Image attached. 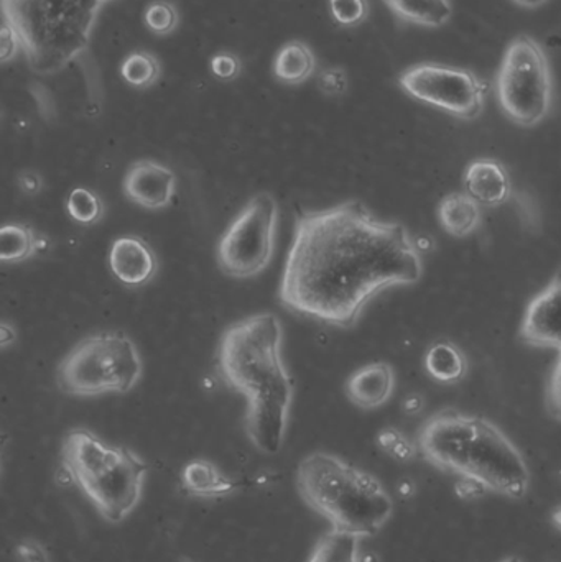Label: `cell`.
<instances>
[{"label": "cell", "mask_w": 561, "mask_h": 562, "mask_svg": "<svg viewBox=\"0 0 561 562\" xmlns=\"http://www.w3.org/2000/svg\"><path fill=\"white\" fill-rule=\"evenodd\" d=\"M422 277L424 259L407 227L346 200L295 214L277 301L295 316L348 330L379 294Z\"/></svg>", "instance_id": "1"}, {"label": "cell", "mask_w": 561, "mask_h": 562, "mask_svg": "<svg viewBox=\"0 0 561 562\" xmlns=\"http://www.w3.org/2000/svg\"><path fill=\"white\" fill-rule=\"evenodd\" d=\"M283 326L277 314H253L229 324L217 344L220 379L246 398L244 429L263 454L285 442L295 382L282 357Z\"/></svg>", "instance_id": "2"}, {"label": "cell", "mask_w": 561, "mask_h": 562, "mask_svg": "<svg viewBox=\"0 0 561 562\" xmlns=\"http://www.w3.org/2000/svg\"><path fill=\"white\" fill-rule=\"evenodd\" d=\"M422 458L438 471L470 479L490 494L523 501L530 469L513 439L490 419L453 408L440 409L418 429Z\"/></svg>", "instance_id": "3"}, {"label": "cell", "mask_w": 561, "mask_h": 562, "mask_svg": "<svg viewBox=\"0 0 561 562\" xmlns=\"http://www.w3.org/2000/svg\"><path fill=\"white\" fill-rule=\"evenodd\" d=\"M296 491L333 530L361 540L375 537L394 515V501L378 477L325 451L300 461Z\"/></svg>", "instance_id": "4"}, {"label": "cell", "mask_w": 561, "mask_h": 562, "mask_svg": "<svg viewBox=\"0 0 561 562\" xmlns=\"http://www.w3.org/2000/svg\"><path fill=\"white\" fill-rule=\"evenodd\" d=\"M112 0H2L3 20L35 75L49 76L89 49L99 13Z\"/></svg>", "instance_id": "5"}, {"label": "cell", "mask_w": 561, "mask_h": 562, "mask_svg": "<svg viewBox=\"0 0 561 562\" xmlns=\"http://www.w3.org/2000/svg\"><path fill=\"white\" fill-rule=\"evenodd\" d=\"M61 469L88 495L109 524H121L144 492L148 465L125 446H112L86 428L68 431L61 445Z\"/></svg>", "instance_id": "6"}, {"label": "cell", "mask_w": 561, "mask_h": 562, "mask_svg": "<svg viewBox=\"0 0 561 562\" xmlns=\"http://www.w3.org/2000/svg\"><path fill=\"white\" fill-rule=\"evenodd\" d=\"M144 375L134 340L122 330H105L79 340L56 367V385L65 395L94 398L125 395Z\"/></svg>", "instance_id": "7"}, {"label": "cell", "mask_w": 561, "mask_h": 562, "mask_svg": "<svg viewBox=\"0 0 561 562\" xmlns=\"http://www.w3.org/2000/svg\"><path fill=\"white\" fill-rule=\"evenodd\" d=\"M496 95L504 115L519 127H536L553 104L549 56L534 36L519 35L507 45L496 76Z\"/></svg>", "instance_id": "8"}, {"label": "cell", "mask_w": 561, "mask_h": 562, "mask_svg": "<svg viewBox=\"0 0 561 562\" xmlns=\"http://www.w3.org/2000/svg\"><path fill=\"white\" fill-rule=\"evenodd\" d=\"M279 234V203L269 191L254 194L216 247L221 273L236 280L256 279L269 269Z\"/></svg>", "instance_id": "9"}, {"label": "cell", "mask_w": 561, "mask_h": 562, "mask_svg": "<svg viewBox=\"0 0 561 562\" xmlns=\"http://www.w3.org/2000/svg\"><path fill=\"white\" fill-rule=\"evenodd\" d=\"M399 86L415 101L440 109L461 121H474L484 111L487 86L476 72L440 63H418L399 76Z\"/></svg>", "instance_id": "10"}, {"label": "cell", "mask_w": 561, "mask_h": 562, "mask_svg": "<svg viewBox=\"0 0 561 562\" xmlns=\"http://www.w3.org/2000/svg\"><path fill=\"white\" fill-rule=\"evenodd\" d=\"M519 339L537 349H561V269L527 304Z\"/></svg>", "instance_id": "11"}, {"label": "cell", "mask_w": 561, "mask_h": 562, "mask_svg": "<svg viewBox=\"0 0 561 562\" xmlns=\"http://www.w3.org/2000/svg\"><path fill=\"white\" fill-rule=\"evenodd\" d=\"M122 191L142 210H167L177 194V175L160 161L137 160L125 171Z\"/></svg>", "instance_id": "12"}, {"label": "cell", "mask_w": 561, "mask_h": 562, "mask_svg": "<svg viewBox=\"0 0 561 562\" xmlns=\"http://www.w3.org/2000/svg\"><path fill=\"white\" fill-rule=\"evenodd\" d=\"M112 276L131 290L147 286L160 270L157 254L141 236L127 234L117 237L109 250Z\"/></svg>", "instance_id": "13"}, {"label": "cell", "mask_w": 561, "mask_h": 562, "mask_svg": "<svg viewBox=\"0 0 561 562\" xmlns=\"http://www.w3.org/2000/svg\"><path fill=\"white\" fill-rule=\"evenodd\" d=\"M395 372L389 362H372L355 370L345 383L346 398L359 409H378L394 395Z\"/></svg>", "instance_id": "14"}, {"label": "cell", "mask_w": 561, "mask_h": 562, "mask_svg": "<svg viewBox=\"0 0 561 562\" xmlns=\"http://www.w3.org/2000/svg\"><path fill=\"white\" fill-rule=\"evenodd\" d=\"M464 191L481 206L500 207L513 193L509 171L496 158H476L468 165L463 175Z\"/></svg>", "instance_id": "15"}, {"label": "cell", "mask_w": 561, "mask_h": 562, "mask_svg": "<svg viewBox=\"0 0 561 562\" xmlns=\"http://www.w3.org/2000/svg\"><path fill=\"white\" fill-rule=\"evenodd\" d=\"M181 488L191 497L224 498L233 495L239 484L227 477L214 462L206 459H193L184 465L180 475Z\"/></svg>", "instance_id": "16"}, {"label": "cell", "mask_w": 561, "mask_h": 562, "mask_svg": "<svg viewBox=\"0 0 561 562\" xmlns=\"http://www.w3.org/2000/svg\"><path fill=\"white\" fill-rule=\"evenodd\" d=\"M52 249V240L25 223L3 224L0 229V260L7 266L26 262Z\"/></svg>", "instance_id": "17"}, {"label": "cell", "mask_w": 561, "mask_h": 562, "mask_svg": "<svg viewBox=\"0 0 561 562\" xmlns=\"http://www.w3.org/2000/svg\"><path fill=\"white\" fill-rule=\"evenodd\" d=\"M438 223L445 233L457 239H464L480 229L483 223L481 204L464 191H455L441 198L437 210Z\"/></svg>", "instance_id": "18"}, {"label": "cell", "mask_w": 561, "mask_h": 562, "mask_svg": "<svg viewBox=\"0 0 561 562\" xmlns=\"http://www.w3.org/2000/svg\"><path fill=\"white\" fill-rule=\"evenodd\" d=\"M425 372L444 385H457L467 379L470 362L464 350L448 339H438L428 346L424 357Z\"/></svg>", "instance_id": "19"}, {"label": "cell", "mask_w": 561, "mask_h": 562, "mask_svg": "<svg viewBox=\"0 0 561 562\" xmlns=\"http://www.w3.org/2000/svg\"><path fill=\"white\" fill-rule=\"evenodd\" d=\"M401 23L441 29L453 19L451 0H382Z\"/></svg>", "instance_id": "20"}, {"label": "cell", "mask_w": 561, "mask_h": 562, "mask_svg": "<svg viewBox=\"0 0 561 562\" xmlns=\"http://www.w3.org/2000/svg\"><path fill=\"white\" fill-rule=\"evenodd\" d=\"M316 69V56L302 40H290L280 46L272 63V75L287 86H299L308 81Z\"/></svg>", "instance_id": "21"}, {"label": "cell", "mask_w": 561, "mask_h": 562, "mask_svg": "<svg viewBox=\"0 0 561 562\" xmlns=\"http://www.w3.org/2000/svg\"><path fill=\"white\" fill-rule=\"evenodd\" d=\"M359 543L361 538L332 528L319 538L308 562H361Z\"/></svg>", "instance_id": "22"}, {"label": "cell", "mask_w": 561, "mask_h": 562, "mask_svg": "<svg viewBox=\"0 0 561 562\" xmlns=\"http://www.w3.org/2000/svg\"><path fill=\"white\" fill-rule=\"evenodd\" d=\"M121 76L131 88L144 89L157 85L161 78V63L154 53L135 49L121 63Z\"/></svg>", "instance_id": "23"}, {"label": "cell", "mask_w": 561, "mask_h": 562, "mask_svg": "<svg viewBox=\"0 0 561 562\" xmlns=\"http://www.w3.org/2000/svg\"><path fill=\"white\" fill-rule=\"evenodd\" d=\"M66 211L76 224L94 226L105 216V204L94 190L78 187L69 191L66 198Z\"/></svg>", "instance_id": "24"}, {"label": "cell", "mask_w": 561, "mask_h": 562, "mask_svg": "<svg viewBox=\"0 0 561 562\" xmlns=\"http://www.w3.org/2000/svg\"><path fill=\"white\" fill-rule=\"evenodd\" d=\"M144 23L154 35L168 36L180 25V12L170 0H154L145 9Z\"/></svg>", "instance_id": "25"}, {"label": "cell", "mask_w": 561, "mask_h": 562, "mask_svg": "<svg viewBox=\"0 0 561 562\" xmlns=\"http://www.w3.org/2000/svg\"><path fill=\"white\" fill-rule=\"evenodd\" d=\"M375 442L382 452L391 456L394 461L404 462V464L414 461L418 452L417 445L394 426L381 429L375 436Z\"/></svg>", "instance_id": "26"}, {"label": "cell", "mask_w": 561, "mask_h": 562, "mask_svg": "<svg viewBox=\"0 0 561 562\" xmlns=\"http://www.w3.org/2000/svg\"><path fill=\"white\" fill-rule=\"evenodd\" d=\"M333 20L343 29H355L368 20L369 0H328Z\"/></svg>", "instance_id": "27"}, {"label": "cell", "mask_w": 561, "mask_h": 562, "mask_svg": "<svg viewBox=\"0 0 561 562\" xmlns=\"http://www.w3.org/2000/svg\"><path fill=\"white\" fill-rule=\"evenodd\" d=\"M210 71L217 81L231 82L239 78L243 71V61L233 52H217L210 59Z\"/></svg>", "instance_id": "28"}, {"label": "cell", "mask_w": 561, "mask_h": 562, "mask_svg": "<svg viewBox=\"0 0 561 562\" xmlns=\"http://www.w3.org/2000/svg\"><path fill=\"white\" fill-rule=\"evenodd\" d=\"M319 91L328 98H341L348 92L349 79L348 72L339 66H332V68L323 69L316 79Z\"/></svg>", "instance_id": "29"}, {"label": "cell", "mask_w": 561, "mask_h": 562, "mask_svg": "<svg viewBox=\"0 0 561 562\" xmlns=\"http://www.w3.org/2000/svg\"><path fill=\"white\" fill-rule=\"evenodd\" d=\"M546 409L550 418L561 423V349L546 385Z\"/></svg>", "instance_id": "30"}, {"label": "cell", "mask_w": 561, "mask_h": 562, "mask_svg": "<svg viewBox=\"0 0 561 562\" xmlns=\"http://www.w3.org/2000/svg\"><path fill=\"white\" fill-rule=\"evenodd\" d=\"M29 91L33 101H35L40 117L45 122H55L58 117V111H56L55 98H53L52 91L40 81L30 82Z\"/></svg>", "instance_id": "31"}, {"label": "cell", "mask_w": 561, "mask_h": 562, "mask_svg": "<svg viewBox=\"0 0 561 562\" xmlns=\"http://www.w3.org/2000/svg\"><path fill=\"white\" fill-rule=\"evenodd\" d=\"M16 558L20 562H52L48 551L36 540H23L16 544Z\"/></svg>", "instance_id": "32"}, {"label": "cell", "mask_w": 561, "mask_h": 562, "mask_svg": "<svg viewBox=\"0 0 561 562\" xmlns=\"http://www.w3.org/2000/svg\"><path fill=\"white\" fill-rule=\"evenodd\" d=\"M16 187L25 196H36L43 191L42 175L33 170H23L16 175Z\"/></svg>", "instance_id": "33"}, {"label": "cell", "mask_w": 561, "mask_h": 562, "mask_svg": "<svg viewBox=\"0 0 561 562\" xmlns=\"http://www.w3.org/2000/svg\"><path fill=\"white\" fill-rule=\"evenodd\" d=\"M455 494L458 495V498L461 501H480L484 495L490 494L483 485L478 484V482L470 481V479H460L455 485Z\"/></svg>", "instance_id": "34"}, {"label": "cell", "mask_w": 561, "mask_h": 562, "mask_svg": "<svg viewBox=\"0 0 561 562\" xmlns=\"http://www.w3.org/2000/svg\"><path fill=\"white\" fill-rule=\"evenodd\" d=\"M16 49H20L19 40L15 33L7 23L2 29V63H9L15 56Z\"/></svg>", "instance_id": "35"}, {"label": "cell", "mask_w": 561, "mask_h": 562, "mask_svg": "<svg viewBox=\"0 0 561 562\" xmlns=\"http://www.w3.org/2000/svg\"><path fill=\"white\" fill-rule=\"evenodd\" d=\"M16 340V329L12 326V324L3 321L0 324V344H2L3 349H9L10 346H13Z\"/></svg>", "instance_id": "36"}, {"label": "cell", "mask_w": 561, "mask_h": 562, "mask_svg": "<svg viewBox=\"0 0 561 562\" xmlns=\"http://www.w3.org/2000/svg\"><path fill=\"white\" fill-rule=\"evenodd\" d=\"M424 398L420 395H411L405 398L404 409L407 415H417L424 409Z\"/></svg>", "instance_id": "37"}, {"label": "cell", "mask_w": 561, "mask_h": 562, "mask_svg": "<svg viewBox=\"0 0 561 562\" xmlns=\"http://www.w3.org/2000/svg\"><path fill=\"white\" fill-rule=\"evenodd\" d=\"M510 2L516 3V5L523 7V9H540V7L546 5L549 0H510Z\"/></svg>", "instance_id": "38"}, {"label": "cell", "mask_w": 561, "mask_h": 562, "mask_svg": "<svg viewBox=\"0 0 561 562\" xmlns=\"http://www.w3.org/2000/svg\"><path fill=\"white\" fill-rule=\"evenodd\" d=\"M399 494L402 495V497L408 498L412 497V495L415 494V487L412 482L404 481L401 482V485H399Z\"/></svg>", "instance_id": "39"}, {"label": "cell", "mask_w": 561, "mask_h": 562, "mask_svg": "<svg viewBox=\"0 0 561 562\" xmlns=\"http://www.w3.org/2000/svg\"><path fill=\"white\" fill-rule=\"evenodd\" d=\"M550 520H552L553 527H556L557 530H559L561 533V505L552 512V515H550Z\"/></svg>", "instance_id": "40"}, {"label": "cell", "mask_w": 561, "mask_h": 562, "mask_svg": "<svg viewBox=\"0 0 561 562\" xmlns=\"http://www.w3.org/2000/svg\"><path fill=\"white\" fill-rule=\"evenodd\" d=\"M500 562H524V561L517 557H509V558H504V560L500 561Z\"/></svg>", "instance_id": "41"}]
</instances>
